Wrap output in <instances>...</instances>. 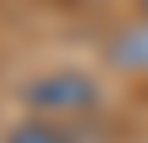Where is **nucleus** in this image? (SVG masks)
I'll list each match as a JSON object with an SVG mask.
<instances>
[{"label": "nucleus", "instance_id": "nucleus-1", "mask_svg": "<svg viewBox=\"0 0 148 143\" xmlns=\"http://www.w3.org/2000/svg\"><path fill=\"white\" fill-rule=\"evenodd\" d=\"M21 106L32 117H48V122L90 117L101 106V80L85 74V69H53V74H37L21 85Z\"/></svg>", "mask_w": 148, "mask_h": 143}, {"label": "nucleus", "instance_id": "nucleus-2", "mask_svg": "<svg viewBox=\"0 0 148 143\" xmlns=\"http://www.w3.org/2000/svg\"><path fill=\"white\" fill-rule=\"evenodd\" d=\"M106 64L122 69V74H148V16L132 21V27H122L106 43Z\"/></svg>", "mask_w": 148, "mask_h": 143}, {"label": "nucleus", "instance_id": "nucleus-3", "mask_svg": "<svg viewBox=\"0 0 148 143\" xmlns=\"http://www.w3.org/2000/svg\"><path fill=\"white\" fill-rule=\"evenodd\" d=\"M5 143H79V133H74V122H48V117H32L21 122V127H11Z\"/></svg>", "mask_w": 148, "mask_h": 143}, {"label": "nucleus", "instance_id": "nucleus-4", "mask_svg": "<svg viewBox=\"0 0 148 143\" xmlns=\"http://www.w3.org/2000/svg\"><path fill=\"white\" fill-rule=\"evenodd\" d=\"M143 11H148V0H143Z\"/></svg>", "mask_w": 148, "mask_h": 143}]
</instances>
